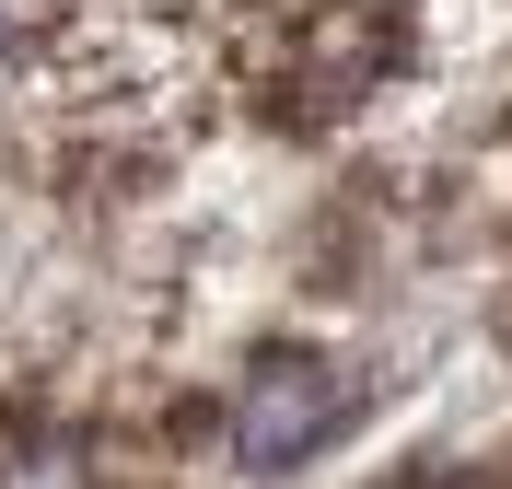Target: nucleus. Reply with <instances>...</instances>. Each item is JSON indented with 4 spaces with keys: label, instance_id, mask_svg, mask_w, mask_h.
Listing matches in <instances>:
<instances>
[{
    "label": "nucleus",
    "instance_id": "1",
    "mask_svg": "<svg viewBox=\"0 0 512 489\" xmlns=\"http://www.w3.org/2000/svg\"><path fill=\"white\" fill-rule=\"evenodd\" d=\"M350 408H361V373H338L326 350H268L245 373V396H233V466L280 478V466L326 455L350 431Z\"/></svg>",
    "mask_w": 512,
    "mask_h": 489
},
{
    "label": "nucleus",
    "instance_id": "2",
    "mask_svg": "<svg viewBox=\"0 0 512 489\" xmlns=\"http://www.w3.org/2000/svg\"><path fill=\"white\" fill-rule=\"evenodd\" d=\"M396 489H466V478H454V466H419V478H396Z\"/></svg>",
    "mask_w": 512,
    "mask_h": 489
},
{
    "label": "nucleus",
    "instance_id": "3",
    "mask_svg": "<svg viewBox=\"0 0 512 489\" xmlns=\"http://www.w3.org/2000/svg\"><path fill=\"white\" fill-rule=\"evenodd\" d=\"M12 35H24V0H0V47H12Z\"/></svg>",
    "mask_w": 512,
    "mask_h": 489
}]
</instances>
